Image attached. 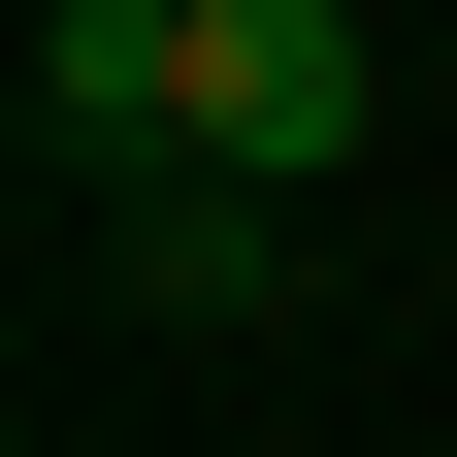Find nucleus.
<instances>
[{
    "instance_id": "1",
    "label": "nucleus",
    "mask_w": 457,
    "mask_h": 457,
    "mask_svg": "<svg viewBox=\"0 0 457 457\" xmlns=\"http://www.w3.org/2000/svg\"><path fill=\"white\" fill-rule=\"evenodd\" d=\"M360 0H196V163L228 196H327V163H360Z\"/></svg>"
},
{
    "instance_id": "2",
    "label": "nucleus",
    "mask_w": 457,
    "mask_h": 457,
    "mask_svg": "<svg viewBox=\"0 0 457 457\" xmlns=\"http://www.w3.org/2000/svg\"><path fill=\"white\" fill-rule=\"evenodd\" d=\"M295 228H327V196H228V163H163V196H98V295H131V327H262V295H295Z\"/></svg>"
}]
</instances>
